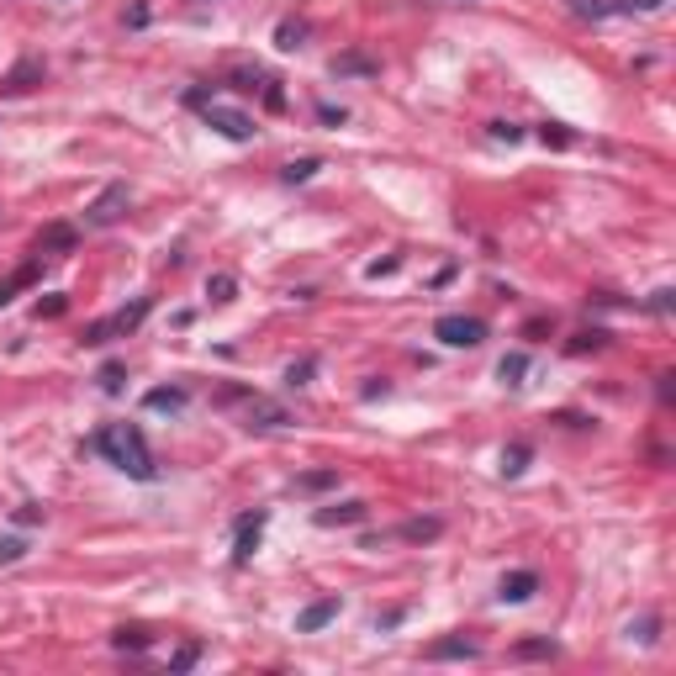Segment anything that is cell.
Wrapping results in <instances>:
<instances>
[{
  "instance_id": "11",
  "label": "cell",
  "mask_w": 676,
  "mask_h": 676,
  "mask_svg": "<svg viewBox=\"0 0 676 676\" xmlns=\"http://www.w3.org/2000/svg\"><path fill=\"white\" fill-rule=\"evenodd\" d=\"M37 80H43V64H37V59H22V64L6 74V80H0V90H6V96H27Z\"/></svg>"
},
{
  "instance_id": "16",
  "label": "cell",
  "mask_w": 676,
  "mask_h": 676,
  "mask_svg": "<svg viewBox=\"0 0 676 676\" xmlns=\"http://www.w3.org/2000/svg\"><path fill=\"white\" fill-rule=\"evenodd\" d=\"M37 249H53V254H69L74 249V228H64V222H53V228H43V233H37Z\"/></svg>"
},
{
  "instance_id": "30",
  "label": "cell",
  "mask_w": 676,
  "mask_h": 676,
  "mask_svg": "<svg viewBox=\"0 0 676 676\" xmlns=\"http://www.w3.org/2000/svg\"><path fill=\"white\" fill-rule=\"evenodd\" d=\"M544 143L560 148V143H571V133H566V127H555V122H544Z\"/></svg>"
},
{
  "instance_id": "7",
  "label": "cell",
  "mask_w": 676,
  "mask_h": 676,
  "mask_svg": "<svg viewBox=\"0 0 676 676\" xmlns=\"http://www.w3.org/2000/svg\"><path fill=\"white\" fill-rule=\"evenodd\" d=\"M265 513H249V518H238V539H233V560L243 566V560H254V550H259V534H265Z\"/></svg>"
},
{
  "instance_id": "33",
  "label": "cell",
  "mask_w": 676,
  "mask_h": 676,
  "mask_svg": "<svg viewBox=\"0 0 676 676\" xmlns=\"http://www.w3.org/2000/svg\"><path fill=\"white\" fill-rule=\"evenodd\" d=\"M196 655H201V650H196V645H185V650H180V655H175V671H185V666H196Z\"/></svg>"
},
{
  "instance_id": "29",
  "label": "cell",
  "mask_w": 676,
  "mask_h": 676,
  "mask_svg": "<svg viewBox=\"0 0 676 676\" xmlns=\"http://www.w3.org/2000/svg\"><path fill=\"white\" fill-rule=\"evenodd\" d=\"M307 375H312V360H302V365H291V370H286V381H291V386H307Z\"/></svg>"
},
{
  "instance_id": "8",
  "label": "cell",
  "mask_w": 676,
  "mask_h": 676,
  "mask_svg": "<svg viewBox=\"0 0 676 676\" xmlns=\"http://www.w3.org/2000/svg\"><path fill=\"white\" fill-rule=\"evenodd\" d=\"M481 645L465 640V634H449V640H434L428 645V661H476Z\"/></svg>"
},
{
  "instance_id": "19",
  "label": "cell",
  "mask_w": 676,
  "mask_h": 676,
  "mask_svg": "<svg viewBox=\"0 0 676 676\" xmlns=\"http://www.w3.org/2000/svg\"><path fill=\"white\" fill-rule=\"evenodd\" d=\"M439 529H444L439 518H412V523H402V539H439Z\"/></svg>"
},
{
  "instance_id": "10",
  "label": "cell",
  "mask_w": 676,
  "mask_h": 676,
  "mask_svg": "<svg viewBox=\"0 0 676 676\" xmlns=\"http://www.w3.org/2000/svg\"><path fill=\"white\" fill-rule=\"evenodd\" d=\"M333 618H338V597H323V603L302 608V618H296V634H317V629H328Z\"/></svg>"
},
{
  "instance_id": "27",
  "label": "cell",
  "mask_w": 676,
  "mask_h": 676,
  "mask_svg": "<svg viewBox=\"0 0 676 676\" xmlns=\"http://www.w3.org/2000/svg\"><path fill=\"white\" fill-rule=\"evenodd\" d=\"M603 344H608V333H597V328H592V333H581L576 344H571V354H587V349H603Z\"/></svg>"
},
{
  "instance_id": "15",
  "label": "cell",
  "mask_w": 676,
  "mask_h": 676,
  "mask_svg": "<svg viewBox=\"0 0 676 676\" xmlns=\"http://www.w3.org/2000/svg\"><path fill=\"white\" fill-rule=\"evenodd\" d=\"M280 423H286V412H280L275 402L249 397V423H243V428H280Z\"/></svg>"
},
{
  "instance_id": "14",
  "label": "cell",
  "mask_w": 676,
  "mask_h": 676,
  "mask_svg": "<svg viewBox=\"0 0 676 676\" xmlns=\"http://www.w3.org/2000/svg\"><path fill=\"white\" fill-rule=\"evenodd\" d=\"M302 43H307V22H302V16H286V22L275 27V48L280 53H296Z\"/></svg>"
},
{
  "instance_id": "5",
  "label": "cell",
  "mask_w": 676,
  "mask_h": 676,
  "mask_svg": "<svg viewBox=\"0 0 676 676\" xmlns=\"http://www.w3.org/2000/svg\"><path fill=\"white\" fill-rule=\"evenodd\" d=\"M127 206H133V191H127V185H106V191L85 206V228H111Z\"/></svg>"
},
{
  "instance_id": "2",
  "label": "cell",
  "mask_w": 676,
  "mask_h": 676,
  "mask_svg": "<svg viewBox=\"0 0 676 676\" xmlns=\"http://www.w3.org/2000/svg\"><path fill=\"white\" fill-rule=\"evenodd\" d=\"M148 307H154V302H148V296H138L133 307H117L111 317H101V323H90L80 338H85V344H111V338H127V333H133L143 317H148Z\"/></svg>"
},
{
  "instance_id": "23",
  "label": "cell",
  "mask_w": 676,
  "mask_h": 676,
  "mask_svg": "<svg viewBox=\"0 0 676 676\" xmlns=\"http://www.w3.org/2000/svg\"><path fill=\"white\" fill-rule=\"evenodd\" d=\"M523 460H529V444H513V449L502 455V476H518V471H523Z\"/></svg>"
},
{
  "instance_id": "1",
  "label": "cell",
  "mask_w": 676,
  "mask_h": 676,
  "mask_svg": "<svg viewBox=\"0 0 676 676\" xmlns=\"http://www.w3.org/2000/svg\"><path fill=\"white\" fill-rule=\"evenodd\" d=\"M96 449H101L111 465H117V471L133 476V481H154V476H159L154 449H148V439H143L138 423H106L101 434H96Z\"/></svg>"
},
{
  "instance_id": "6",
  "label": "cell",
  "mask_w": 676,
  "mask_h": 676,
  "mask_svg": "<svg viewBox=\"0 0 676 676\" xmlns=\"http://www.w3.org/2000/svg\"><path fill=\"white\" fill-rule=\"evenodd\" d=\"M661 6L666 0H576V16H645Z\"/></svg>"
},
{
  "instance_id": "34",
  "label": "cell",
  "mask_w": 676,
  "mask_h": 676,
  "mask_svg": "<svg viewBox=\"0 0 676 676\" xmlns=\"http://www.w3.org/2000/svg\"><path fill=\"white\" fill-rule=\"evenodd\" d=\"M317 117H323V122H344L349 111H344V106H317Z\"/></svg>"
},
{
  "instance_id": "26",
  "label": "cell",
  "mask_w": 676,
  "mask_h": 676,
  "mask_svg": "<svg viewBox=\"0 0 676 676\" xmlns=\"http://www.w3.org/2000/svg\"><path fill=\"white\" fill-rule=\"evenodd\" d=\"M22 555H27V544H22V539H0V566H16Z\"/></svg>"
},
{
  "instance_id": "31",
  "label": "cell",
  "mask_w": 676,
  "mask_h": 676,
  "mask_svg": "<svg viewBox=\"0 0 676 676\" xmlns=\"http://www.w3.org/2000/svg\"><path fill=\"white\" fill-rule=\"evenodd\" d=\"M64 312V296H48V302H37V317H59Z\"/></svg>"
},
{
  "instance_id": "13",
  "label": "cell",
  "mask_w": 676,
  "mask_h": 676,
  "mask_svg": "<svg viewBox=\"0 0 676 676\" xmlns=\"http://www.w3.org/2000/svg\"><path fill=\"white\" fill-rule=\"evenodd\" d=\"M185 402H191V397H185V386H159V391H148V397H143L148 412H180Z\"/></svg>"
},
{
  "instance_id": "4",
  "label": "cell",
  "mask_w": 676,
  "mask_h": 676,
  "mask_svg": "<svg viewBox=\"0 0 676 676\" xmlns=\"http://www.w3.org/2000/svg\"><path fill=\"white\" fill-rule=\"evenodd\" d=\"M434 338H444L449 349H476L486 338V323H481V317H465V312H449V317L434 323Z\"/></svg>"
},
{
  "instance_id": "18",
  "label": "cell",
  "mask_w": 676,
  "mask_h": 676,
  "mask_svg": "<svg viewBox=\"0 0 676 676\" xmlns=\"http://www.w3.org/2000/svg\"><path fill=\"white\" fill-rule=\"evenodd\" d=\"M523 370H529V354H507V360L497 365V375L507 386H523Z\"/></svg>"
},
{
  "instance_id": "28",
  "label": "cell",
  "mask_w": 676,
  "mask_h": 676,
  "mask_svg": "<svg viewBox=\"0 0 676 676\" xmlns=\"http://www.w3.org/2000/svg\"><path fill=\"white\" fill-rule=\"evenodd\" d=\"M101 391H122V365H101Z\"/></svg>"
},
{
  "instance_id": "32",
  "label": "cell",
  "mask_w": 676,
  "mask_h": 676,
  "mask_svg": "<svg viewBox=\"0 0 676 676\" xmlns=\"http://www.w3.org/2000/svg\"><path fill=\"white\" fill-rule=\"evenodd\" d=\"M492 138H502V143H518V127H513V122H492Z\"/></svg>"
},
{
  "instance_id": "21",
  "label": "cell",
  "mask_w": 676,
  "mask_h": 676,
  "mask_svg": "<svg viewBox=\"0 0 676 676\" xmlns=\"http://www.w3.org/2000/svg\"><path fill=\"white\" fill-rule=\"evenodd\" d=\"M111 645H117V650H148V645H154V634H143V629H117V640H111Z\"/></svg>"
},
{
  "instance_id": "20",
  "label": "cell",
  "mask_w": 676,
  "mask_h": 676,
  "mask_svg": "<svg viewBox=\"0 0 676 676\" xmlns=\"http://www.w3.org/2000/svg\"><path fill=\"white\" fill-rule=\"evenodd\" d=\"M381 64L365 59V53H349V59H333V74H375Z\"/></svg>"
},
{
  "instance_id": "24",
  "label": "cell",
  "mask_w": 676,
  "mask_h": 676,
  "mask_svg": "<svg viewBox=\"0 0 676 676\" xmlns=\"http://www.w3.org/2000/svg\"><path fill=\"white\" fill-rule=\"evenodd\" d=\"M233 291H238V280H233V275H217L212 286H206V296H212V302H233Z\"/></svg>"
},
{
  "instance_id": "17",
  "label": "cell",
  "mask_w": 676,
  "mask_h": 676,
  "mask_svg": "<svg viewBox=\"0 0 676 676\" xmlns=\"http://www.w3.org/2000/svg\"><path fill=\"white\" fill-rule=\"evenodd\" d=\"M32 280H37V265H22L11 280H0V307H6V302H11V296L22 291V286H32Z\"/></svg>"
},
{
  "instance_id": "22",
  "label": "cell",
  "mask_w": 676,
  "mask_h": 676,
  "mask_svg": "<svg viewBox=\"0 0 676 676\" xmlns=\"http://www.w3.org/2000/svg\"><path fill=\"white\" fill-rule=\"evenodd\" d=\"M513 655H523V661H555V645L550 640H523Z\"/></svg>"
},
{
  "instance_id": "25",
  "label": "cell",
  "mask_w": 676,
  "mask_h": 676,
  "mask_svg": "<svg viewBox=\"0 0 676 676\" xmlns=\"http://www.w3.org/2000/svg\"><path fill=\"white\" fill-rule=\"evenodd\" d=\"M317 169H323L317 159H296V164H286V180H291V185H296V180H312Z\"/></svg>"
},
{
  "instance_id": "9",
  "label": "cell",
  "mask_w": 676,
  "mask_h": 676,
  "mask_svg": "<svg viewBox=\"0 0 676 676\" xmlns=\"http://www.w3.org/2000/svg\"><path fill=\"white\" fill-rule=\"evenodd\" d=\"M534 592H539V576H534V571H507L502 587H497L502 603H529Z\"/></svg>"
},
{
  "instance_id": "3",
  "label": "cell",
  "mask_w": 676,
  "mask_h": 676,
  "mask_svg": "<svg viewBox=\"0 0 676 676\" xmlns=\"http://www.w3.org/2000/svg\"><path fill=\"white\" fill-rule=\"evenodd\" d=\"M201 117H206V127H212V133H222V138H233V143H249L254 133H259V127L249 122V117H243V111H233V106H222V101H212V96H206L201 106Z\"/></svg>"
},
{
  "instance_id": "12",
  "label": "cell",
  "mask_w": 676,
  "mask_h": 676,
  "mask_svg": "<svg viewBox=\"0 0 676 676\" xmlns=\"http://www.w3.org/2000/svg\"><path fill=\"white\" fill-rule=\"evenodd\" d=\"M365 518V502H333V507H317V523L323 529H338V523H360Z\"/></svg>"
}]
</instances>
